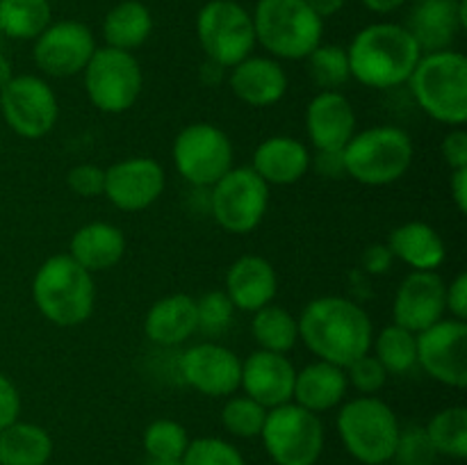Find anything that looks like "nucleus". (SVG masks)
<instances>
[{
    "label": "nucleus",
    "instance_id": "nucleus-1",
    "mask_svg": "<svg viewBox=\"0 0 467 465\" xmlns=\"http://www.w3.org/2000/svg\"><path fill=\"white\" fill-rule=\"evenodd\" d=\"M299 340L317 360L347 367L372 349L374 326L369 315L347 296H317L296 317Z\"/></svg>",
    "mask_w": 467,
    "mask_h": 465
},
{
    "label": "nucleus",
    "instance_id": "nucleus-2",
    "mask_svg": "<svg viewBox=\"0 0 467 465\" xmlns=\"http://www.w3.org/2000/svg\"><path fill=\"white\" fill-rule=\"evenodd\" d=\"M354 80L372 89H395L409 82L422 50L401 23H372L347 46Z\"/></svg>",
    "mask_w": 467,
    "mask_h": 465
},
{
    "label": "nucleus",
    "instance_id": "nucleus-3",
    "mask_svg": "<svg viewBox=\"0 0 467 465\" xmlns=\"http://www.w3.org/2000/svg\"><path fill=\"white\" fill-rule=\"evenodd\" d=\"M32 301L41 317L55 326H80L94 313V274L80 267L68 253L50 255L32 278Z\"/></svg>",
    "mask_w": 467,
    "mask_h": 465
},
{
    "label": "nucleus",
    "instance_id": "nucleus-4",
    "mask_svg": "<svg viewBox=\"0 0 467 465\" xmlns=\"http://www.w3.org/2000/svg\"><path fill=\"white\" fill-rule=\"evenodd\" d=\"M418 108L433 121L459 128L467 121V59L463 53H422L409 78Z\"/></svg>",
    "mask_w": 467,
    "mask_h": 465
},
{
    "label": "nucleus",
    "instance_id": "nucleus-5",
    "mask_svg": "<svg viewBox=\"0 0 467 465\" xmlns=\"http://www.w3.org/2000/svg\"><path fill=\"white\" fill-rule=\"evenodd\" d=\"M251 16L255 44L278 62L306 59L322 44L324 21L306 0H258Z\"/></svg>",
    "mask_w": 467,
    "mask_h": 465
},
{
    "label": "nucleus",
    "instance_id": "nucleus-6",
    "mask_svg": "<svg viewBox=\"0 0 467 465\" xmlns=\"http://www.w3.org/2000/svg\"><path fill=\"white\" fill-rule=\"evenodd\" d=\"M415 146L397 126H374L356 130L342 149L345 173L368 187H386L406 176L413 164Z\"/></svg>",
    "mask_w": 467,
    "mask_h": 465
},
{
    "label": "nucleus",
    "instance_id": "nucleus-7",
    "mask_svg": "<svg viewBox=\"0 0 467 465\" xmlns=\"http://www.w3.org/2000/svg\"><path fill=\"white\" fill-rule=\"evenodd\" d=\"M401 424L395 410L377 395H360L345 401L337 413V433L345 450L363 465L392 460Z\"/></svg>",
    "mask_w": 467,
    "mask_h": 465
},
{
    "label": "nucleus",
    "instance_id": "nucleus-8",
    "mask_svg": "<svg viewBox=\"0 0 467 465\" xmlns=\"http://www.w3.org/2000/svg\"><path fill=\"white\" fill-rule=\"evenodd\" d=\"M196 36L210 64L231 68L254 55V16L237 0H210L196 14Z\"/></svg>",
    "mask_w": 467,
    "mask_h": 465
},
{
    "label": "nucleus",
    "instance_id": "nucleus-9",
    "mask_svg": "<svg viewBox=\"0 0 467 465\" xmlns=\"http://www.w3.org/2000/svg\"><path fill=\"white\" fill-rule=\"evenodd\" d=\"M171 158L181 178L196 190H210L235 167L231 137L208 121H196L182 128L173 140Z\"/></svg>",
    "mask_w": 467,
    "mask_h": 465
},
{
    "label": "nucleus",
    "instance_id": "nucleus-10",
    "mask_svg": "<svg viewBox=\"0 0 467 465\" xmlns=\"http://www.w3.org/2000/svg\"><path fill=\"white\" fill-rule=\"evenodd\" d=\"M260 438L276 465H315L322 459V418L295 401L267 410Z\"/></svg>",
    "mask_w": 467,
    "mask_h": 465
},
{
    "label": "nucleus",
    "instance_id": "nucleus-11",
    "mask_svg": "<svg viewBox=\"0 0 467 465\" xmlns=\"http://www.w3.org/2000/svg\"><path fill=\"white\" fill-rule=\"evenodd\" d=\"M89 103L105 114L128 112L144 87L140 59L128 50L99 46L82 71Z\"/></svg>",
    "mask_w": 467,
    "mask_h": 465
},
{
    "label": "nucleus",
    "instance_id": "nucleus-12",
    "mask_svg": "<svg viewBox=\"0 0 467 465\" xmlns=\"http://www.w3.org/2000/svg\"><path fill=\"white\" fill-rule=\"evenodd\" d=\"M269 208V185L251 167H233L210 187V212L233 235L254 232Z\"/></svg>",
    "mask_w": 467,
    "mask_h": 465
},
{
    "label": "nucleus",
    "instance_id": "nucleus-13",
    "mask_svg": "<svg viewBox=\"0 0 467 465\" xmlns=\"http://www.w3.org/2000/svg\"><path fill=\"white\" fill-rule=\"evenodd\" d=\"M0 112L9 130L23 140H41L55 128L59 100L41 76H12L0 91Z\"/></svg>",
    "mask_w": 467,
    "mask_h": 465
},
{
    "label": "nucleus",
    "instance_id": "nucleus-14",
    "mask_svg": "<svg viewBox=\"0 0 467 465\" xmlns=\"http://www.w3.org/2000/svg\"><path fill=\"white\" fill-rule=\"evenodd\" d=\"M96 36L89 26L73 18L53 21L32 46L36 68L48 78L80 76L96 53Z\"/></svg>",
    "mask_w": 467,
    "mask_h": 465
},
{
    "label": "nucleus",
    "instance_id": "nucleus-15",
    "mask_svg": "<svg viewBox=\"0 0 467 465\" xmlns=\"http://www.w3.org/2000/svg\"><path fill=\"white\" fill-rule=\"evenodd\" d=\"M418 365L447 388L467 386V324L442 317L418 333Z\"/></svg>",
    "mask_w": 467,
    "mask_h": 465
},
{
    "label": "nucleus",
    "instance_id": "nucleus-16",
    "mask_svg": "<svg viewBox=\"0 0 467 465\" xmlns=\"http://www.w3.org/2000/svg\"><path fill=\"white\" fill-rule=\"evenodd\" d=\"M167 185L164 167L146 155H132L105 169L103 196L123 212H140L150 208L162 196Z\"/></svg>",
    "mask_w": 467,
    "mask_h": 465
},
{
    "label": "nucleus",
    "instance_id": "nucleus-17",
    "mask_svg": "<svg viewBox=\"0 0 467 465\" xmlns=\"http://www.w3.org/2000/svg\"><path fill=\"white\" fill-rule=\"evenodd\" d=\"M181 378L205 397H231L240 388L242 358L217 342L187 346L178 358Z\"/></svg>",
    "mask_w": 467,
    "mask_h": 465
},
{
    "label": "nucleus",
    "instance_id": "nucleus-18",
    "mask_svg": "<svg viewBox=\"0 0 467 465\" xmlns=\"http://www.w3.org/2000/svg\"><path fill=\"white\" fill-rule=\"evenodd\" d=\"M447 283L438 272H410L400 283L392 301L395 324L413 333L441 322L447 313L445 305Z\"/></svg>",
    "mask_w": 467,
    "mask_h": 465
},
{
    "label": "nucleus",
    "instance_id": "nucleus-19",
    "mask_svg": "<svg viewBox=\"0 0 467 465\" xmlns=\"http://www.w3.org/2000/svg\"><path fill=\"white\" fill-rule=\"evenodd\" d=\"M401 26L422 53L450 50L467 27V0H415Z\"/></svg>",
    "mask_w": 467,
    "mask_h": 465
},
{
    "label": "nucleus",
    "instance_id": "nucleus-20",
    "mask_svg": "<svg viewBox=\"0 0 467 465\" xmlns=\"http://www.w3.org/2000/svg\"><path fill=\"white\" fill-rule=\"evenodd\" d=\"M296 369L292 360L287 358V354L258 349L249 358L242 360L240 388L246 397H251L269 410L292 401Z\"/></svg>",
    "mask_w": 467,
    "mask_h": 465
},
{
    "label": "nucleus",
    "instance_id": "nucleus-21",
    "mask_svg": "<svg viewBox=\"0 0 467 465\" xmlns=\"http://www.w3.org/2000/svg\"><path fill=\"white\" fill-rule=\"evenodd\" d=\"M358 130L351 100L342 91H317L306 108V132L315 150H342Z\"/></svg>",
    "mask_w": 467,
    "mask_h": 465
},
{
    "label": "nucleus",
    "instance_id": "nucleus-22",
    "mask_svg": "<svg viewBox=\"0 0 467 465\" xmlns=\"http://www.w3.org/2000/svg\"><path fill=\"white\" fill-rule=\"evenodd\" d=\"M231 91L249 108H272L285 96L287 73L278 59L269 55H249L231 67Z\"/></svg>",
    "mask_w": 467,
    "mask_h": 465
},
{
    "label": "nucleus",
    "instance_id": "nucleus-23",
    "mask_svg": "<svg viewBox=\"0 0 467 465\" xmlns=\"http://www.w3.org/2000/svg\"><path fill=\"white\" fill-rule=\"evenodd\" d=\"M223 292L235 310L255 313L263 305L272 304L278 292V276L274 264L263 255H240L228 267L223 278Z\"/></svg>",
    "mask_w": 467,
    "mask_h": 465
},
{
    "label": "nucleus",
    "instance_id": "nucleus-24",
    "mask_svg": "<svg viewBox=\"0 0 467 465\" xmlns=\"http://www.w3.org/2000/svg\"><path fill=\"white\" fill-rule=\"evenodd\" d=\"M310 160L313 155L304 141L290 135H274L255 146L251 169L269 187H287L304 181L310 171Z\"/></svg>",
    "mask_w": 467,
    "mask_h": 465
},
{
    "label": "nucleus",
    "instance_id": "nucleus-25",
    "mask_svg": "<svg viewBox=\"0 0 467 465\" xmlns=\"http://www.w3.org/2000/svg\"><path fill=\"white\" fill-rule=\"evenodd\" d=\"M199 331L196 322V299L176 292L155 301L144 317V333L153 345L171 346L182 345Z\"/></svg>",
    "mask_w": 467,
    "mask_h": 465
},
{
    "label": "nucleus",
    "instance_id": "nucleus-26",
    "mask_svg": "<svg viewBox=\"0 0 467 465\" xmlns=\"http://www.w3.org/2000/svg\"><path fill=\"white\" fill-rule=\"evenodd\" d=\"M347 390H349V383H347L345 367H337L327 360H315L296 369L292 401L310 413L322 415L340 406Z\"/></svg>",
    "mask_w": 467,
    "mask_h": 465
},
{
    "label": "nucleus",
    "instance_id": "nucleus-27",
    "mask_svg": "<svg viewBox=\"0 0 467 465\" xmlns=\"http://www.w3.org/2000/svg\"><path fill=\"white\" fill-rule=\"evenodd\" d=\"M68 255L89 274L108 272L126 255V235L109 222L85 223L73 232Z\"/></svg>",
    "mask_w": 467,
    "mask_h": 465
},
{
    "label": "nucleus",
    "instance_id": "nucleus-28",
    "mask_svg": "<svg viewBox=\"0 0 467 465\" xmlns=\"http://www.w3.org/2000/svg\"><path fill=\"white\" fill-rule=\"evenodd\" d=\"M386 246L410 272H436L447 253L441 232L427 222H406L392 228Z\"/></svg>",
    "mask_w": 467,
    "mask_h": 465
},
{
    "label": "nucleus",
    "instance_id": "nucleus-29",
    "mask_svg": "<svg viewBox=\"0 0 467 465\" xmlns=\"http://www.w3.org/2000/svg\"><path fill=\"white\" fill-rule=\"evenodd\" d=\"M153 14L141 0H121L103 18L105 46L135 53L153 35Z\"/></svg>",
    "mask_w": 467,
    "mask_h": 465
},
{
    "label": "nucleus",
    "instance_id": "nucleus-30",
    "mask_svg": "<svg viewBox=\"0 0 467 465\" xmlns=\"http://www.w3.org/2000/svg\"><path fill=\"white\" fill-rule=\"evenodd\" d=\"M53 456V438L44 427L16 419L0 431V465H46Z\"/></svg>",
    "mask_w": 467,
    "mask_h": 465
},
{
    "label": "nucleus",
    "instance_id": "nucleus-31",
    "mask_svg": "<svg viewBox=\"0 0 467 465\" xmlns=\"http://www.w3.org/2000/svg\"><path fill=\"white\" fill-rule=\"evenodd\" d=\"M254 319H251V333L254 340L258 342L260 349L274 351V354H287L299 342V322L290 310L283 305L272 304L263 305L255 310Z\"/></svg>",
    "mask_w": 467,
    "mask_h": 465
},
{
    "label": "nucleus",
    "instance_id": "nucleus-32",
    "mask_svg": "<svg viewBox=\"0 0 467 465\" xmlns=\"http://www.w3.org/2000/svg\"><path fill=\"white\" fill-rule=\"evenodd\" d=\"M50 23V0H0V32L9 39L35 41Z\"/></svg>",
    "mask_w": 467,
    "mask_h": 465
},
{
    "label": "nucleus",
    "instance_id": "nucleus-33",
    "mask_svg": "<svg viewBox=\"0 0 467 465\" xmlns=\"http://www.w3.org/2000/svg\"><path fill=\"white\" fill-rule=\"evenodd\" d=\"M369 351L388 374H406L418 365V333L392 322L374 336Z\"/></svg>",
    "mask_w": 467,
    "mask_h": 465
},
{
    "label": "nucleus",
    "instance_id": "nucleus-34",
    "mask_svg": "<svg viewBox=\"0 0 467 465\" xmlns=\"http://www.w3.org/2000/svg\"><path fill=\"white\" fill-rule=\"evenodd\" d=\"M427 436L436 447L438 456L465 459L467 456V408L447 406L429 419Z\"/></svg>",
    "mask_w": 467,
    "mask_h": 465
},
{
    "label": "nucleus",
    "instance_id": "nucleus-35",
    "mask_svg": "<svg viewBox=\"0 0 467 465\" xmlns=\"http://www.w3.org/2000/svg\"><path fill=\"white\" fill-rule=\"evenodd\" d=\"M308 62V73L313 78L319 91H340L351 80L349 57L347 48L336 44H319L313 53L306 57Z\"/></svg>",
    "mask_w": 467,
    "mask_h": 465
},
{
    "label": "nucleus",
    "instance_id": "nucleus-36",
    "mask_svg": "<svg viewBox=\"0 0 467 465\" xmlns=\"http://www.w3.org/2000/svg\"><path fill=\"white\" fill-rule=\"evenodd\" d=\"M144 451L153 460H181L190 445V433L181 422L169 418L153 419L144 431Z\"/></svg>",
    "mask_w": 467,
    "mask_h": 465
},
{
    "label": "nucleus",
    "instance_id": "nucleus-37",
    "mask_svg": "<svg viewBox=\"0 0 467 465\" xmlns=\"http://www.w3.org/2000/svg\"><path fill=\"white\" fill-rule=\"evenodd\" d=\"M267 408L246 395H231L222 408V424L235 438H260Z\"/></svg>",
    "mask_w": 467,
    "mask_h": 465
},
{
    "label": "nucleus",
    "instance_id": "nucleus-38",
    "mask_svg": "<svg viewBox=\"0 0 467 465\" xmlns=\"http://www.w3.org/2000/svg\"><path fill=\"white\" fill-rule=\"evenodd\" d=\"M181 465H246L244 456L223 438H194L182 454Z\"/></svg>",
    "mask_w": 467,
    "mask_h": 465
},
{
    "label": "nucleus",
    "instance_id": "nucleus-39",
    "mask_svg": "<svg viewBox=\"0 0 467 465\" xmlns=\"http://www.w3.org/2000/svg\"><path fill=\"white\" fill-rule=\"evenodd\" d=\"M235 317V305L231 304L228 294L223 290L205 292L201 299H196V322L199 331L208 336H219L231 326Z\"/></svg>",
    "mask_w": 467,
    "mask_h": 465
},
{
    "label": "nucleus",
    "instance_id": "nucleus-40",
    "mask_svg": "<svg viewBox=\"0 0 467 465\" xmlns=\"http://www.w3.org/2000/svg\"><path fill=\"white\" fill-rule=\"evenodd\" d=\"M395 465H436L438 451L431 445L424 427H406L400 431L395 454Z\"/></svg>",
    "mask_w": 467,
    "mask_h": 465
},
{
    "label": "nucleus",
    "instance_id": "nucleus-41",
    "mask_svg": "<svg viewBox=\"0 0 467 465\" xmlns=\"http://www.w3.org/2000/svg\"><path fill=\"white\" fill-rule=\"evenodd\" d=\"M345 374L349 388H354L360 395H377V392H381L388 377H390L372 351H368V354L356 358L351 365H347Z\"/></svg>",
    "mask_w": 467,
    "mask_h": 465
},
{
    "label": "nucleus",
    "instance_id": "nucleus-42",
    "mask_svg": "<svg viewBox=\"0 0 467 465\" xmlns=\"http://www.w3.org/2000/svg\"><path fill=\"white\" fill-rule=\"evenodd\" d=\"M67 185L80 199H99L105 190V169L94 162H80L68 169Z\"/></svg>",
    "mask_w": 467,
    "mask_h": 465
},
{
    "label": "nucleus",
    "instance_id": "nucleus-43",
    "mask_svg": "<svg viewBox=\"0 0 467 465\" xmlns=\"http://www.w3.org/2000/svg\"><path fill=\"white\" fill-rule=\"evenodd\" d=\"M441 153L451 171H456V169H467V132L463 130V126L451 128V130L442 137Z\"/></svg>",
    "mask_w": 467,
    "mask_h": 465
},
{
    "label": "nucleus",
    "instance_id": "nucleus-44",
    "mask_svg": "<svg viewBox=\"0 0 467 465\" xmlns=\"http://www.w3.org/2000/svg\"><path fill=\"white\" fill-rule=\"evenodd\" d=\"M21 415V395L7 374L0 372V431L14 424Z\"/></svg>",
    "mask_w": 467,
    "mask_h": 465
},
{
    "label": "nucleus",
    "instance_id": "nucleus-45",
    "mask_svg": "<svg viewBox=\"0 0 467 465\" xmlns=\"http://www.w3.org/2000/svg\"><path fill=\"white\" fill-rule=\"evenodd\" d=\"M445 305L450 317L467 319V274L461 272L445 290Z\"/></svg>",
    "mask_w": 467,
    "mask_h": 465
},
{
    "label": "nucleus",
    "instance_id": "nucleus-46",
    "mask_svg": "<svg viewBox=\"0 0 467 465\" xmlns=\"http://www.w3.org/2000/svg\"><path fill=\"white\" fill-rule=\"evenodd\" d=\"M310 169L322 173L324 178L347 176L342 150H317V155H313V160H310Z\"/></svg>",
    "mask_w": 467,
    "mask_h": 465
},
{
    "label": "nucleus",
    "instance_id": "nucleus-47",
    "mask_svg": "<svg viewBox=\"0 0 467 465\" xmlns=\"http://www.w3.org/2000/svg\"><path fill=\"white\" fill-rule=\"evenodd\" d=\"M392 253L386 244H374L365 251L363 264L369 274H386L392 264Z\"/></svg>",
    "mask_w": 467,
    "mask_h": 465
},
{
    "label": "nucleus",
    "instance_id": "nucleus-48",
    "mask_svg": "<svg viewBox=\"0 0 467 465\" xmlns=\"http://www.w3.org/2000/svg\"><path fill=\"white\" fill-rule=\"evenodd\" d=\"M450 194L454 201L456 210L461 214L467 212V169H456L450 178Z\"/></svg>",
    "mask_w": 467,
    "mask_h": 465
},
{
    "label": "nucleus",
    "instance_id": "nucleus-49",
    "mask_svg": "<svg viewBox=\"0 0 467 465\" xmlns=\"http://www.w3.org/2000/svg\"><path fill=\"white\" fill-rule=\"evenodd\" d=\"M306 5H308L322 21H327V18L336 16V14H340L342 9H345L347 0H306Z\"/></svg>",
    "mask_w": 467,
    "mask_h": 465
},
{
    "label": "nucleus",
    "instance_id": "nucleus-50",
    "mask_svg": "<svg viewBox=\"0 0 467 465\" xmlns=\"http://www.w3.org/2000/svg\"><path fill=\"white\" fill-rule=\"evenodd\" d=\"M360 3L365 5V9H368V12L386 16V14H392V12H397V9L404 7L409 0H360Z\"/></svg>",
    "mask_w": 467,
    "mask_h": 465
},
{
    "label": "nucleus",
    "instance_id": "nucleus-51",
    "mask_svg": "<svg viewBox=\"0 0 467 465\" xmlns=\"http://www.w3.org/2000/svg\"><path fill=\"white\" fill-rule=\"evenodd\" d=\"M12 76H14L12 62L7 59V55L0 53V91H3V87L12 80Z\"/></svg>",
    "mask_w": 467,
    "mask_h": 465
},
{
    "label": "nucleus",
    "instance_id": "nucleus-52",
    "mask_svg": "<svg viewBox=\"0 0 467 465\" xmlns=\"http://www.w3.org/2000/svg\"><path fill=\"white\" fill-rule=\"evenodd\" d=\"M146 465H181V460H153L149 459V463Z\"/></svg>",
    "mask_w": 467,
    "mask_h": 465
},
{
    "label": "nucleus",
    "instance_id": "nucleus-53",
    "mask_svg": "<svg viewBox=\"0 0 467 465\" xmlns=\"http://www.w3.org/2000/svg\"><path fill=\"white\" fill-rule=\"evenodd\" d=\"M386 465H388V463H386Z\"/></svg>",
    "mask_w": 467,
    "mask_h": 465
}]
</instances>
